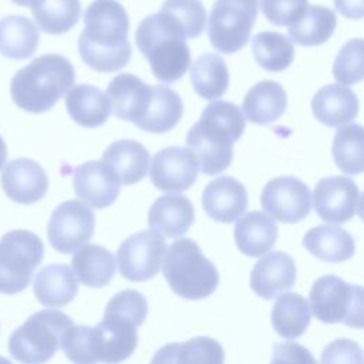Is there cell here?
<instances>
[{"mask_svg": "<svg viewBox=\"0 0 364 364\" xmlns=\"http://www.w3.org/2000/svg\"><path fill=\"white\" fill-rule=\"evenodd\" d=\"M320 364H363V350L353 340L337 338L324 347Z\"/></svg>", "mask_w": 364, "mask_h": 364, "instance_id": "cell-42", "label": "cell"}, {"mask_svg": "<svg viewBox=\"0 0 364 364\" xmlns=\"http://www.w3.org/2000/svg\"><path fill=\"white\" fill-rule=\"evenodd\" d=\"M198 171L196 158L188 148L166 146L154 155L149 178L159 191L183 192L195 183Z\"/></svg>", "mask_w": 364, "mask_h": 364, "instance_id": "cell-15", "label": "cell"}, {"mask_svg": "<svg viewBox=\"0 0 364 364\" xmlns=\"http://www.w3.org/2000/svg\"><path fill=\"white\" fill-rule=\"evenodd\" d=\"M73 186L81 202L102 209L115 202L121 182L115 172L102 161H88L73 172Z\"/></svg>", "mask_w": 364, "mask_h": 364, "instance_id": "cell-16", "label": "cell"}, {"mask_svg": "<svg viewBox=\"0 0 364 364\" xmlns=\"http://www.w3.org/2000/svg\"><path fill=\"white\" fill-rule=\"evenodd\" d=\"M33 290L43 306L63 307L77 296L78 284L71 267L67 264H48L37 273Z\"/></svg>", "mask_w": 364, "mask_h": 364, "instance_id": "cell-28", "label": "cell"}, {"mask_svg": "<svg viewBox=\"0 0 364 364\" xmlns=\"http://www.w3.org/2000/svg\"><path fill=\"white\" fill-rule=\"evenodd\" d=\"M310 309L323 323L363 328V287L334 274L321 276L310 290Z\"/></svg>", "mask_w": 364, "mask_h": 364, "instance_id": "cell-9", "label": "cell"}, {"mask_svg": "<svg viewBox=\"0 0 364 364\" xmlns=\"http://www.w3.org/2000/svg\"><path fill=\"white\" fill-rule=\"evenodd\" d=\"M259 6L272 24L290 27L304 14L309 0H260Z\"/></svg>", "mask_w": 364, "mask_h": 364, "instance_id": "cell-41", "label": "cell"}, {"mask_svg": "<svg viewBox=\"0 0 364 364\" xmlns=\"http://www.w3.org/2000/svg\"><path fill=\"white\" fill-rule=\"evenodd\" d=\"M165 252L164 277L176 296L199 300L216 290L219 284L218 269L205 257L196 242L182 237Z\"/></svg>", "mask_w": 364, "mask_h": 364, "instance_id": "cell-6", "label": "cell"}, {"mask_svg": "<svg viewBox=\"0 0 364 364\" xmlns=\"http://www.w3.org/2000/svg\"><path fill=\"white\" fill-rule=\"evenodd\" d=\"M202 206L208 216L216 222H235L247 208L246 188L232 176H218L205 186Z\"/></svg>", "mask_w": 364, "mask_h": 364, "instance_id": "cell-19", "label": "cell"}, {"mask_svg": "<svg viewBox=\"0 0 364 364\" xmlns=\"http://www.w3.org/2000/svg\"><path fill=\"white\" fill-rule=\"evenodd\" d=\"M13 3H16V4H18V6H23V7H27V6H30L31 4V1L33 0H11Z\"/></svg>", "mask_w": 364, "mask_h": 364, "instance_id": "cell-46", "label": "cell"}, {"mask_svg": "<svg viewBox=\"0 0 364 364\" xmlns=\"http://www.w3.org/2000/svg\"><path fill=\"white\" fill-rule=\"evenodd\" d=\"M30 7L40 30L48 34L68 31L81 14L80 0H33Z\"/></svg>", "mask_w": 364, "mask_h": 364, "instance_id": "cell-36", "label": "cell"}, {"mask_svg": "<svg viewBox=\"0 0 364 364\" xmlns=\"http://www.w3.org/2000/svg\"><path fill=\"white\" fill-rule=\"evenodd\" d=\"M252 53L263 70L273 73L286 70L294 58L291 40L277 31L257 33L252 40Z\"/></svg>", "mask_w": 364, "mask_h": 364, "instance_id": "cell-37", "label": "cell"}, {"mask_svg": "<svg viewBox=\"0 0 364 364\" xmlns=\"http://www.w3.org/2000/svg\"><path fill=\"white\" fill-rule=\"evenodd\" d=\"M84 30L78 37L82 61L98 73H112L131 58L129 18L117 0H94L84 13Z\"/></svg>", "mask_w": 364, "mask_h": 364, "instance_id": "cell-1", "label": "cell"}, {"mask_svg": "<svg viewBox=\"0 0 364 364\" xmlns=\"http://www.w3.org/2000/svg\"><path fill=\"white\" fill-rule=\"evenodd\" d=\"M333 159L341 172L358 175L363 172V127L348 124L337 129L331 146Z\"/></svg>", "mask_w": 364, "mask_h": 364, "instance_id": "cell-38", "label": "cell"}, {"mask_svg": "<svg viewBox=\"0 0 364 364\" xmlns=\"http://www.w3.org/2000/svg\"><path fill=\"white\" fill-rule=\"evenodd\" d=\"M313 206L318 218L330 223H344L360 215L361 195L357 183L347 176H327L317 182Z\"/></svg>", "mask_w": 364, "mask_h": 364, "instance_id": "cell-14", "label": "cell"}, {"mask_svg": "<svg viewBox=\"0 0 364 364\" xmlns=\"http://www.w3.org/2000/svg\"><path fill=\"white\" fill-rule=\"evenodd\" d=\"M334 7L347 18L360 20L363 17V0H334Z\"/></svg>", "mask_w": 364, "mask_h": 364, "instance_id": "cell-44", "label": "cell"}, {"mask_svg": "<svg viewBox=\"0 0 364 364\" xmlns=\"http://www.w3.org/2000/svg\"><path fill=\"white\" fill-rule=\"evenodd\" d=\"M294 283V260L290 255L279 250L259 259L250 273V289L266 300L289 291Z\"/></svg>", "mask_w": 364, "mask_h": 364, "instance_id": "cell-18", "label": "cell"}, {"mask_svg": "<svg viewBox=\"0 0 364 364\" xmlns=\"http://www.w3.org/2000/svg\"><path fill=\"white\" fill-rule=\"evenodd\" d=\"M151 94V85H146L134 74H118L107 88L109 108L115 117L135 122L144 112Z\"/></svg>", "mask_w": 364, "mask_h": 364, "instance_id": "cell-21", "label": "cell"}, {"mask_svg": "<svg viewBox=\"0 0 364 364\" xmlns=\"http://www.w3.org/2000/svg\"><path fill=\"white\" fill-rule=\"evenodd\" d=\"M260 203L272 219L296 223L310 213L311 196L303 181L294 176H277L264 185Z\"/></svg>", "mask_w": 364, "mask_h": 364, "instance_id": "cell-13", "label": "cell"}, {"mask_svg": "<svg viewBox=\"0 0 364 364\" xmlns=\"http://www.w3.org/2000/svg\"><path fill=\"white\" fill-rule=\"evenodd\" d=\"M6 159H7V146H6V142L3 141V138L0 135V169L4 166Z\"/></svg>", "mask_w": 364, "mask_h": 364, "instance_id": "cell-45", "label": "cell"}, {"mask_svg": "<svg viewBox=\"0 0 364 364\" xmlns=\"http://www.w3.org/2000/svg\"><path fill=\"white\" fill-rule=\"evenodd\" d=\"M101 161L115 172L122 185H132L145 178L149 152L134 139H119L108 145Z\"/></svg>", "mask_w": 364, "mask_h": 364, "instance_id": "cell-25", "label": "cell"}, {"mask_svg": "<svg viewBox=\"0 0 364 364\" xmlns=\"http://www.w3.org/2000/svg\"><path fill=\"white\" fill-rule=\"evenodd\" d=\"M287 107L284 88L272 80H264L253 85L243 98L242 108L246 119L264 125L279 119Z\"/></svg>", "mask_w": 364, "mask_h": 364, "instance_id": "cell-27", "label": "cell"}, {"mask_svg": "<svg viewBox=\"0 0 364 364\" xmlns=\"http://www.w3.org/2000/svg\"><path fill=\"white\" fill-rule=\"evenodd\" d=\"M304 247L324 262H344L355 253L354 237L344 229L334 225H320L306 232Z\"/></svg>", "mask_w": 364, "mask_h": 364, "instance_id": "cell-30", "label": "cell"}, {"mask_svg": "<svg viewBox=\"0 0 364 364\" xmlns=\"http://www.w3.org/2000/svg\"><path fill=\"white\" fill-rule=\"evenodd\" d=\"M71 266L81 284L95 289L107 286L115 274L114 255L100 245L80 247L71 259Z\"/></svg>", "mask_w": 364, "mask_h": 364, "instance_id": "cell-31", "label": "cell"}, {"mask_svg": "<svg viewBox=\"0 0 364 364\" xmlns=\"http://www.w3.org/2000/svg\"><path fill=\"white\" fill-rule=\"evenodd\" d=\"M270 364H317V361L304 346L284 341L273 346Z\"/></svg>", "mask_w": 364, "mask_h": 364, "instance_id": "cell-43", "label": "cell"}, {"mask_svg": "<svg viewBox=\"0 0 364 364\" xmlns=\"http://www.w3.org/2000/svg\"><path fill=\"white\" fill-rule=\"evenodd\" d=\"M1 188L14 202L31 205L44 198L48 178L41 165L28 158H17L3 166Z\"/></svg>", "mask_w": 364, "mask_h": 364, "instance_id": "cell-17", "label": "cell"}, {"mask_svg": "<svg viewBox=\"0 0 364 364\" xmlns=\"http://www.w3.org/2000/svg\"><path fill=\"white\" fill-rule=\"evenodd\" d=\"M191 81L195 92L205 100H218L229 85L225 60L216 53H205L191 67Z\"/></svg>", "mask_w": 364, "mask_h": 364, "instance_id": "cell-34", "label": "cell"}, {"mask_svg": "<svg viewBox=\"0 0 364 364\" xmlns=\"http://www.w3.org/2000/svg\"><path fill=\"white\" fill-rule=\"evenodd\" d=\"M71 324L73 318L60 310H40L11 333L9 351L21 364H44L57 353L61 334Z\"/></svg>", "mask_w": 364, "mask_h": 364, "instance_id": "cell-7", "label": "cell"}, {"mask_svg": "<svg viewBox=\"0 0 364 364\" xmlns=\"http://www.w3.org/2000/svg\"><path fill=\"white\" fill-rule=\"evenodd\" d=\"M185 40L181 24L161 10L141 20L135 31L136 47L162 82L178 81L188 71L191 51Z\"/></svg>", "mask_w": 364, "mask_h": 364, "instance_id": "cell-5", "label": "cell"}, {"mask_svg": "<svg viewBox=\"0 0 364 364\" xmlns=\"http://www.w3.org/2000/svg\"><path fill=\"white\" fill-rule=\"evenodd\" d=\"M148 301L136 290L117 293L105 306L102 320L90 327V351L94 364H118L136 348L139 327L146 317Z\"/></svg>", "mask_w": 364, "mask_h": 364, "instance_id": "cell-2", "label": "cell"}, {"mask_svg": "<svg viewBox=\"0 0 364 364\" xmlns=\"http://www.w3.org/2000/svg\"><path fill=\"white\" fill-rule=\"evenodd\" d=\"M314 117L327 127H341L358 114V98L346 85L330 84L320 88L313 100Z\"/></svg>", "mask_w": 364, "mask_h": 364, "instance_id": "cell-23", "label": "cell"}, {"mask_svg": "<svg viewBox=\"0 0 364 364\" xmlns=\"http://www.w3.org/2000/svg\"><path fill=\"white\" fill-rule=\"evenodd\" d=\"M272 326L274 331L289 340L300 337L311 320L310 306L299 293H283L272 307Z\"/></svg>", "mask_w": 364, "mask_h": 364, "instance_id": "cell-33", "label": "cell"}, {"mask_svg": "<svg viewBox=\"0 0 364 364\" xmlns=\"http://www.w3.org/2000/svg\"><path fill=\"white\" fill-rule=\"evenodd\" d=\"M257 7L259 0H216L208 21L212 46L225 54L243 48L256 21Z\"/></svg>", "mask_w": 364, "mask_h": 364, "instance_id": "cell-10", "label": "cell"}, {"mask_svg": "<svg viewBox=\"0 0 364 364\" xmlns=\"http://www.w3.org/2000/svg\"><path fill=\"white\" fill-rule=\"evenodd\" d=\"M245 131L240 108L229 101L216 100L205 107L199 121L188 131L186 145L205 175L225 171L233 159V142Z\"/></svg>", "mask_w": 364, "mask_h": 364, "instance_id": "cell-3", "label": "cell"}, {"mask_svg": "<svg viewBox=\"0 0 364 364\" xmlns=\"http://www.w3.org/2000/svg\"><path fill=\"white\" fill-rule=\"evenodd\" d=\"M44 256L41 239L24 229L7 232L0 239V293L17 294L31 282Z\"/></svg>", "mask_w": 364, "mask_h": 364, "instance_id": "cell-8", "label": "cell"}, {"mask_svg": "<svg viewBox=\"0 0 364 364\" xmlns=\"http://www.w3.org/2000/svg\"><path fill=\"white\" fill-rule=\"evenodd\" d=\"M277 226L263 212L252 210L242 216L235 225V242L237 249L250 257L267 253L276 243Z\"/></svg>", "mask_w": 364, "mask_h": 364, "instance_id": "cell-26", "label": "cell"}, {"mask_svg": "<svg viewBox=\"0 0 364 364\" xmlns=\"http://www.w3.org/2000/svg\"><path fill=\"white\" fill-rule=\"evenodd\" d=\"M74 81V67L65 57L43 54L14 74L10 95L18 108L41 114L53 108Z\"/></svg>", "mask_w": 364, "mask_h": 364, "instance_id": "cell-4", "label": "cell"}, {"mask_svg": "<svg viewBox=\"0 0 364 364\" xmlns=\"http://www.w3.org/2000/svg\"><path fill=\"white\" fill-rule=\"evenodd\" d=\"M182 112V100L172 88L165 85H151L146 107L134 124L142 131L162 134L171 131L179 122Z\"/></svg>", "mask_w": 364, "mask_h": 364, "instance_id": "cell-22", "label": "cell"}, {"mask_svg": "<svg viewBox=\"0 0 364 364\" xmlns=\"http://www.w3.org/2000/svg\"><path fill=\"white\" fill-rule=\"evenodd\" d=\"M193 219V205L183 195L159 196L148 212V223L152 230L166 237H178L186 233Z\"/></svg>", "mask_w": 364, "mask_h": 364, "instance_id": "cell-20", "label": "cell"}, {"mask_svg": "<svg viewBox=\"0 0 364 364\" xmlns=\"http://www.w3.org/2000/svg\"><path fill=\"white\" fill-rule=\"evenodd\" d=\"M65 107L70 117L85 128L102 125L111 112L105 92L90 84L71 87L65 95Z\"/></svg>", "mask_w": 364, "mask_h": 364, "instance_id": "cell-29", "label": "cell"}, {"mask_svg": "<svg viewBox=\"0 0 364 364\" xmlns=\"http://www.w3.org/2000/svg\"><path fill=\"white\" fill-rule=\"evenodd\" d=\"M333 75L341 85H351L363 80V40L354 38L347 41L338 51Z\"/></svg>", "mask_w": 364, "mask_h": 364, "instance_id": "cell-40", "label": "cell"}, {"mask_svg": "<svg viewBox=\"0 0 364 364\" xmlns=\"http://www.w3.org/2000/svg\"><path fill=\"white\" fill-rule=\"evenodd\" d=\"M40 34L36 24L23 16L0 18V54L10 60H26L34 54Z\"/></svg>", "mask_w": 364, "mask_h": 364, "instance_id": "cell-32", "label": "cell"}, {"mask_svg": "<svg viewBox=\"0 0 364 364\" xmlns=\"http://www.w3.org/2000/svg\"><path fill=\"white\" fill-rule=\"evenodd\" d=\"M95 218L90 206L78 199L60 203L47 226L50 245L60 253H73L82 247L94 233Z\"/></svg>", "mask_w": 364, "mask_h": 364, "instance_id": "cell-11", "label": "cell"}, {"mask_svg": "<svg viewBox=\"0 0 364 364\" xmlns=\"http://www.w3.org/2000/svg\"><path fill=\"white\" fill-rule=\"evenodd\" d=\"M0 364H13V363H11L10 360H7L6 357H1V355H0Z\"/></svg>", "mask_w": 364, "mask_h": 364, "instance_id": "cell-47", "label": "cell"}, {"mask_svg": "<svg viewBox=\"0 0 364 364\" xmlns=\"http://www.w3.org/2000/svg\"><path fill=\"white\" fill-rule=\"evenodd\" d=\"M166 250L165 239L154 230H141L125 239L117 252L122 277L131 282L152 279L161 269Z\"/></svg>", "mask_w": 364, "mask_h": 364, "instance_id": "cell-12", "label": "cell"}, {"mask_svg": "<svg viewBox=\"0 0 364 364\" xmlns=\"http://www.w3.org/2000/svg\"><path fill=\"white\" fill-rule=\"evenodd\" d=\"M337 24L336 14L331 9L311 4L307 6L304 14L289 27L291 43L300 46H320L326 43L334 33Z\"/></svg>", "mask_w": 364, "mask_h": 364, "instance_id": "cell-35", "label": "cell"}, {"mask_svg": "<svg viewBox=\"0 0 364 364\" xmlns=\"http://www.w3.org/2000/svg\"><path fill=\"white\" fill-rule=\"evenodd\" d=\"M225 351L219 341L199 336L185 343L161 347L149 364H223Z\"/></svg>", "mask_w": 364, "mask_h": 364, "instance_id": "cell-24", "label": "cell"}, {"mask_svg": "<svg viewBox=\"0 0 364 364\" xmlns=\"http://www.w3.org/2000/svg\"><path fill=\"white\" fill-rule=\"evenodd\" d=\"M161 11L172 16L183 28L186 38L199 37L206 26V9L200 0H165Z\"/></svg>", "mask_w": 364, "mask_h": 364, "instance_id": "cell-39", "label": "cell"}]
</instances>
